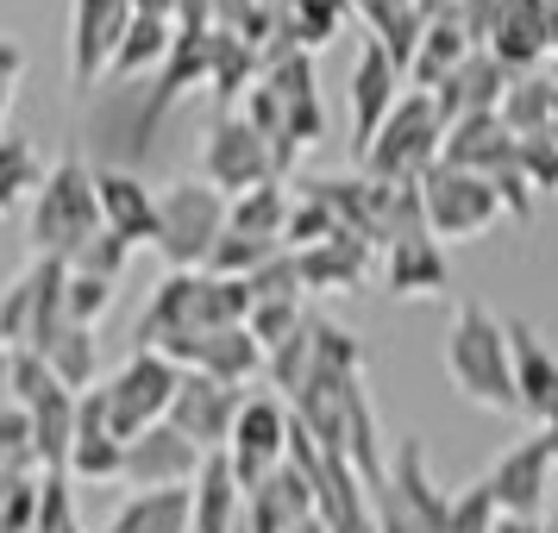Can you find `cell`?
<instances>
[{
	"label": "cell",
	"mask_w": 558,
	"mask_h": 533,
	"mask_svg": "<svg viewBox=\"0 0 558 533\" xmlns=\"http://www.w3.org/2000/svg\"><path fill=\"white\" fill-rule=\"evenodd\" d=\"M252 320V282L239 277H214V270H170L151 289V302L138 314V352H163L177 358L182 346H195L202 332L220 327H245Z\"/></svg>",
	"instance_id": "1"
},
{
	"label": "cell",
	"mask_w": 558,
	"mask_h": 533,
	"mask_svg": "<svg viewBox=\"0 0 558 533\" xmlns=\"http://www.w3.org/2000/svg\"><path fill=\"white\" fill-rule=\"evenodd\" d=\"M239 113L277 145V163H282V177H289L295 157H302L307 145L320 138V126H327V113H320V82H314V51H295V45L264 51V76H257V88L245 95Z\"/></svg>",
	"instance_id": "2"
},
{
	"label": "cell",
	"mask_w": 558,
	"mask_h": 533,
	"mask_svg": "<svg viewBox=\"0 0 558 533\" xmlns=\"http://www.w3.org/2000/svg\"><path fill=\"white\" fill-rule=\"evenodd\" d=\"M439 364L452 389L483 414H521V389H514V346H508V320H496L483 302H458Z\"/></svg>",
	"instance_id": "3"
},
{
	"label": "cell",
	"mask_w": 558,
	"mask_h": 533,
	"mask_svg": "<svg viewBox=\"0 0 558 533\" xmlns=\"http://www.w3.org/2000/svg\"><path fill=\"white\" fill-rule=\"evenodd\" d=\"M101 232H107V220H101V195H95V163L82 152H63L45 170L38 195H32V220H26L32 257L76 264Z\"/></svg>",
	"instance_id": "4"
},
{
	"label": "cell",
	"mask_w": 558,
	"mask_h": 533,
	"mask_svg": "<svg viewBox=\"0 0 558 533\" xmlns=\"http://www.w3.org/2000/svg\"><path fill=\"white\" fill-rule=\"evenodd\" d=\"M232 227V202L207 177H177L157 189V245L163 270H207Z\"/></svg>",
	"instance_id": "5"
},
{
	"label": "cell",
	"mask_w": 558,
	"mask_h": 533,
	"mask_svg": "<svg viewBox=\"0 0 558 533\" xmlns=\"http://www.w3.org/2000/svg\"><path fill=\"white\" fill-rule=\"evenodd\" d=\"M446 157V120H439V101L427 88H408L402 107L383 120V132L357 152V170L364 177L389 182V189H421V182L439 170Z\"/></svg>",
	"instance_id": "6"
},
{
	"label": "cell",
	"mask_w": 558,
	"mask_h": 533,
	"mask_svg": "<svg viewBox=\"0 0 558 533\" xmlns=\"http://www.w3.org/2000/svg\"><path fill=\"white\" fill-rule=\"evenodd\" d=\"M107 402V421H113V433L120 439H138V433H151L170 421V408H177V389H182V364L163 352H138L132 346V358L113 371L107 383H95Z\"/></svg>",
	"instance_id": "7"
},
{
	"label": "cell",
	"mask_w": 558,
	"mask_h": 533,
	"mask_svg": "<svg viewBox=\"0 0 558 533\" xmlns=\"http://www.w3.org/2000/svg\"><path fill=\"white\" fill-rule=\"evenodd\" d=\"M202 177L227 195V202H245L270 182H289L277 163V145L245 120V113H214L207 126V145H202Z\"/></svg>",
	"instance_id": "8"
},
{
	"label": "cell",
	"mask_w": 558,
	"mask_h": 533,
	"mask_svg": "<svg viewBox=\"0 0 558 533\" xmlns=\"http://www.w3.org/2000/svg\"><path fill=\"white\" fill-rule=\"evenodd\" d=\"M70 314V264L32 257L20 277L0 289V346L7 352H38L45 332Z\"/></svg>",
	"instance_id": "9"
},
{
	"label": "cell",
	"mask_w": 558,
	"mask_h": 533,
	"mask_svg": "<svg viewBox=\"0 0 558 533\" xmlns=\"http://www.w3.org/2000/svg\"><path fill=\"white\" fill-rule=\"evenodd\" d=\"M421 202H427L433 239H446V245L483 239L496 220H508V207H502V195H496V182L471 177V170H452V163H439V170L421 182Z\"/></svg>",
	"instance_id": "10"
},
{
	"label": "cell",
	"mask_w": 558,
	"mask_h": 533,
	"mask_svg": "<svg viewBox=\"0 0 558 533\" xmlns=\"http://www.w3.org/2000/svg\"><path fill=\"white\" fill-rule=\"evenodd\" d=\"M289 433H295V408L282 402V396H245V414H239L232 446H227V464L245 496L289 464Z\"/></svg>",
	"instance_id": "11"
},
{
	"label": "cell",
	"mask_w": 558,
	"mask_h": 533,
	"mask_svg": "<svg viewBox=\"0 0 558 533\" xmlns=\"http://www.w3.org/2000/svg\"><path fill=\"white\" fill-rule=\"evenodd\" d=\"M138 7L132 0H70V82L76 95H95L126 45Z\"/></svg>",
	"instance_id": "12"
},
{
	"label": "cell",
	"mask_w": 558,
	"mask_h": 533,
	"mask_svg": "<svg viewBox=\"0 0 558 533\" xmlns=\"http://www.w3.org/2000/svg\"><path fill=\"white\" fill-rule=\"evenodd\" d=\"M483 483H489V496H496V508L502 514H521V521H539V508H546V489H558V458H553V439L533 427L521 446H508L489 471H483Z\"/></svg>",
	"instance_id": "13"
},
{
	"label": "cell",
	"mask_w": 558,
	"mask_h": 533,
	"mask_svg": "<svg viewBox=\"0 0 558 533\" xmlns=\"http://www.w3.org/2000/svg\"><path fill=\"white\" fill-rule=\"evenodd\" d=\"M207 471V452L177 433L170 421L151 433H138L126 446V489L132 496H157V489H195V477Z\"/></svg>",
	"instance_id": "14"
},
{
	"label": "cell",
	"mask_w": 558,
	"mask_h": 533,
	"mask_svg": "<svg viewBox=\"0 0 558 533\" xmlns=\"http://www.w3.org/2000/svg\"><path fill=\"white\" fill-rule=\"evenodd\" d=\"M245 414V389H227V383L202 377V371H182V389H177V408H170V427L189 433L207 458L232 446V427Z\"/></svg>",
	"instance_id": "15"
},
{
	"label": "cell",
	"mask_w": 558,
	"mask_h": 533,
	"mask_svg": "<svg viewBox=\"0 0 558 533\" xmlns=\"http://www.w3.org/2000/svg\"><path fill=\"white\" fill-rule=\"evenodd\" d=\"M408 95V76H402V63L383 51L377 38H364L357 45V63H352V82H345V101H352V138H357V152L371 145L383 132V120L402 107Z\"/></svg>",
	"instance_id": "16"
},
{
	"label": "cell",
	"mask_w": 558,
	"mask_h": 533,
	"mask_svg": "<svg viewBox=\"0 0 558 533\" xmlns=\"http://www.w3.org/2000/svg\"><path fill=\"white\" fill-rule=\"evenodd\" d=\"M483 51L496 57L502 70H514V76L546 70L553 63V13H546V0H496Z\"/></svg>",
	"instance_id": "17"
},
{
	"label": "cell",
	"mask_w": 558,
	"mask_h": 533,
	"mask_svg": "<svg viewBox=\"0 0 558 533\" xmlns=\"http://www.w3.org/2000/svg\"><path fill=\"white\" fill-rule=\"evenodd\" d=\"M377 282H383V295H396V302H427V295H446V289H452L446 245H439L433 232H414V239L383 245Z\"/></svg>",
	"instance_id": "18"
},
{
	"label": "cell",
	"mask_w": 558,
	"mask_h": 533,
	"mask_svg": "<svg viewBox=\"0 0 558 533\" xmlns=\"http://www.w3.org/2000/svg\"><path fill=\"white\" fill-rule=\"evenodd\" d=\"M295 264H302V289L307 295H352V289H364V282L377 277L383 252L377 245H364V239H352V232H332L327 245L295 252Z\"/></svg>",
	"instance_id": "19"
},
{
	"label": "cell",
	"mask_w": 558,
	"mask_h": 533,
	"mask_svg": "<svg viewBox=\"0 0 558 533\" xmlns=\"http://www.w3.org/2000/svg\"><path fill=\"white\" fill-rule=\"evenodd\" d=\"M70 483H126V439L107 421L101 389L82 396V421H76V446H70Z\"/></svg>",
	"instance_id": "20"
},
{
	"label": "cell",
	"mask_w": 558,
	"mask_h": 533,
	"mask_svg": "<svg viewBox=\"0 0 558 533\" xmlns=\"http://www.w3.org/2000/svg\"><path fill=\"white\" fill-rule=\"evenodd\" d=\"M182 371H202V377L227 383V389H245L252 377L270 371V352L252 339V327H220V332H202L195 346H182L177 352Z\"/></svg>",
	"instance_id": "21"
},
{
	"label": "cell",
	"mask_w": 558,
	"mask_h": 533,
	"mask_svg": "<svg viewBox=\"0 0 558 533\" xmlns=\"http://www.w3.org/2000/svg\"><path fill=\"white\" fill-rule=\"evenodd\" d=\"M95 195H101V220L113 239H126L132 252L157 245V189H145L138 170H95Z\"/></svg>",
	"instance_id": "22"
},
{
	"label": "cell",
	"mask_w": 558,
	"mask_h": 533,
	"mask_svg": "<svg viewBox=\"0 0 558 533\" xmlns=\"http://www.w3.org/2000/svg\"><path fill=\"white\" fill-rule=\"evenodd\" d=\"M508 346H514V389H521V414H533L539 427L558 414V352L527 327L508 320Z\"/></svg>",
	"instance_id": "23"
},
{
	"label": "cell",
	"mask_w": 558,
	"mask_h": 533,
	"mask_svg": "<svg viewBox=\"0 0 558 533\" xmlns=\"http://www.w3.org/2000/svg\"><path fill=\"white\" fill-rule=\"evenodd\" d=\"M508 82H514V70H502L489 51H477L464 70H458L446 88H433V101H439V120H446V132L458 126V120H477V113H496L508 95Z\"/></svg>",
	"instance_id": "24"
},
{
	"label": "cell",
	"mask_w": 558,
	"mask_h": 533,
	"mask_svg": "<svg viewBox=\"0 0 558 533\" xmlns=\"http://www.w3.org/2000/svg\"><path fill=\"white\" fill-rule=\"evenodd\" d=\"M477 51H483V45L458 26L452 13H446V20H427L421 51H414V70H408V88H427V95H433V88H446V82H452Z\"/></svg>",
	"instance_id": "25"
},
{
	"label": "cell",
	"mask_w": 558,
	"mask_h": 533,
	"mask_svg": "<svg viewBox=\"0 0 558 533\" xmlns=\"http://www.w3.org/2000/svg\"><path fill=\"white\" fill-rule=\"evenodd\" d=\"M352 13L371 26V38L402 63V76H408L414 51H421V32H427V7L421 0H352Z\"/></svg>",
	"instance_id": "26"
},
{
	"label": "cell",
	"mask_w": 558,
	"mask_h": 533,
	"mask_svg": "<svg viewBox=\"0 0 558 533\" xmlns=\"http://www.w3.org/2000/svg\"><path fill=\"white\" fill-rule=\"evenodd\" d=\"M195 533H239L245 528V489H239V477H232L227 452L207 458V471L195 477Z\"/></svg>",
	"instance_id": "27"
},
{
	"label": "cell",
	"mask_w": 558,
	"mask_h": 533,
	"mask_svg": "<svg viewBox=\"0 0 558 533\" xmlns=\"http://www.w3.org/2000/svg\"><path fill=\"white\" fill-rule=\"evenodd\" d=\"M257 76H264V51H257L252 38H239V32H214V76H207V88H214L220 113H239L245 95L257 88Z\"/></svg>",
	"instance_id": "28"
},
{
	"label": "cell",
	"mask_w": 558,
	"mask_h": 533,
	"mask_svg": "<svg viewBox=\"0 0 558 533\" xmlns=\"http://www.w3.org/2000/svg\"><path fill=\"white\" fill-rule=\"evenodd\" d=\"M170 51H177V20H145L138 13L126 32V45H120V57H113V70H107V82H151L170 63Z\"/></svg>",
	"instance_id": "29"
},
{
	"label": "cell",
	"mask_w": 558,
	"mask_h": 533,
	"mask_svg": "<svg viewBox=\"0 0 558 533\" xmlns=\"http://www.w3.org/2000/svg\"><path fill=\"white\" fill-rule=\"evenodd\" d=\"M107 533H195V496L189 489L126 496V508L107 521Z\"/></svg>",
	"instance_id": "30"
},
{
	"label": "cell",
	"mask_w": 558,
	"mask_h": 533,
	"mask_svg": "<svg viewBox=\"0 0 558 533\" xmlns=\"http://www.w3.org/2000/svg\"><path fill=\"white\" fill-rule=\"evenodd\" d=\"M38 358H45L57 377L76 389V396H88V389H95V327H82V320H70V314H63V320L45 332Z\"/></svg>",
	"instance_id": "31"
},
{
	"label": "cell",
	"mask_w": 558,
	"mask_h": 533,
	"mask_svg": "<svg viewBox=\"0 0 558 533\" xmlns=\"http://www.w3.org/2000/svg\"><path fill=\"white\" fill-rule=\"evenodd\" d=\"M553 107H558V88L546 70H533V76H514L502 95V126L514 132V138H533V132H553Z\"/></svg>",
	"instance_id": "32"
},
{
	"label": "cell",
	"mask_w": 558,
	"mask_h": 533,
	"mask_svg": "<svg viewBox=\"0 0 558 533\" xmlns=\"http://www.w3.org/2000/svg\"><path fill=\"white\" fill-rule=\"evenodd\" d=\"M289 207H295V189H289V182H270V189H257L245 202H232V232L289 245Z\"/></svg>",
	"instance_id": "33"
},
{
	"label": "cell",
	"mask_w": 558,
	"mask_h": 533,
	"mask_svg": "<svg viewBox=\"0 0 558 533\" xmlns=\"http://www.w3.org/2000/svg\"><path fill=\"white\" fill-rule=\"evenodd\" d=\"M38 182H45L38 145H32L26 132H0V220H7L20 202H32Z\"/></svg>",
	"instance_id": "34"
},
{
	"label": "cell",
	"mask_w": 558,
	"mask_h": 533,
	"mask_svg": "<svg viewBox=\"0 0 558 533\" xmlns=\"http://www.w3.org/2000/svg\"><path fill=\"white\" fill-rule=\"evenodd\" d=\"M38 439H32V414L26 408H7L0 414V483H20V477H38Z\"/></svg>",
	"instance_id": "35"
},
{
	"label": "cell",
	"mask_w": 558,
	"mask_h": 533,
	"mask_svg": "<svg viewBox=\"0 0 558 533\" xmlns=\"http://www.w3.org/2000/svg\"><path fill=\"white\" fill-rule=\"evenodd\" d=\"M314 364H320V352H314V320H307L289 346H277V352H270V371H264V377L282 389V402H295L307 383H314Z\"/></svg>",
	"instance_id": "36"
},
{
	"label": "cell",
	"mask_w": 558,
	"mask_h": 533,
	"mask_svg": "<svg viewBox=\"0 0 558 533\" xmlns=\"http://www.w3.org/2000/svg\"><path fill=\"white\" fill-rule=\"evenodd\" d=\"M307 320H314V314L302 307V295H282V302H252V320H245V327H252V339L264 352H277V346H289Z\"/></svg>",
	"instance_id": "37"
},
{
	"label": "cell",
	"mask_w": 558,
	"mask_h": 533,
	"mask_svg": "<svg viewBox=\"0 0 558 533\" xmlns=\"http://www.w3.org/2000/svg\"><path fill=\"white\" fill-rule=\"evenodd\" d=\"M521 170H527L533 195H558V138H553V132L521 138Z\"/></svg>",
	"instance_id": "38"
},
{
	"label": "cell",
	"mask_w": 558,
	"mask_h": 533,
	"mask_svg": "<svg viewBox=\"0 0 558 533\" xmlns=\"http://www.w3.org/2000/svg\"><path fill=\"white\" fill-rule=\"evenodd\" d=\"M107 307H113V282L70 270V320H82V327H101Z\"/></svg>",
	"instance_id": "39"
},
{
	"label": "cell",
	"mask_w": 558,
	"mask_h": 533,
	"mask_svg": "<svg viewBox=\"0 0 558 533\" xmlns=\"http://www.w3.org/2000/svg\"><path fill=\"white\" fill-rule=\"evenodd\" d=\"M126 257H132V245L126 239H113V232H101L88 252L70 264V270H82V277H101V282H120V270H126Z\"/></svg>",
	"instance_id": "40"
},
{
	"label": "cell",
	"mask_w": 558,
	"mask_h": 533,
	"mask_svg": "<svg viewBox=\"0 0 558 533\" xmlns=\"http://www.w3.org/2000/svg\"><path fill=\"white\" fill-rule=\"evenodd\" d=\"M177 32H220L214 26V0H177Z\"/></svg>",
	"instance_id": "41"
},
{
	"label": "cell",
	"mask_w": 558,
	"mask_h": 533,
	"mask_svg": "<svg viewBox=\"0 0 558 533\" xmlns=\"http://www.w3.org/2000/svg\"><path fill=\"white\" fill-rule=\"evenodd\" d=\"M20 76H26V45L0 32V82H20Z\"/></svg>",
	"instance_id": "42"
},
{
	"label": "cell",
	"mask_w": 558,
	"mask_h": 533,
	"mask_svg": "<svg viewBox=\"0 0 558 533\" xmlns=\"http://www.w3.org/2000/svg\"><path fill=\"white\" fill-rule=\"evenodd\" d=\"M13 408V352H0V414Z\"/></svg>",
	"instance_id": "43"
},
{
	"label": "cell",
	"mask_w": 558,
	"mask_h": 533,
	"mask_svg": "<svg viewBox=\"0 0 558 533\" xmlns=\"http://www.w3.org/2000/svg\"><path fill=\"white\" fill-rule=\"evenodd\" d=\"M496 533H553V528H546V521H521V514H502V521H496Z\"/></svg>",
	"instance_id": "44"
},
{
	"label": "cell",
	"mask_w": 558,
	"mask_h": 533,
	"mask_svg": "<svg viewBox=\"0 0 558 533\" xmlns=\"http://www.w3.org/2000/svg\"><path fill=\"white\" fill-rule=\"evenodd\" d=\"M145 20H177V0H132Z\"/></svg>",
	"instance_id": "45"
},
{
	"label": "cell",
	"mask_w": 558,
	"mask_h": 533,
	"mask_svg": "<svg viewBox=\"0 0 558 533\" xmlns=\"http://www.w3.org/2000/svg\"><path fill=\"white\" fill-rule=\"evenodd\" d=\"M289 533H332V528H327V521H320V514H307V521H295V528H289Z\"/></svg>",
	"instance_id": "46"
},
{
	"label": "cell",
	"mask_w": 558,
	"mask_h": 533,
	"mask_svg": "<svg viewBox=\"0 0 558 533\" xmlns=\"http://www.w3.org/2000/svg\"><path fill=\"white\" fill-rule=\"evenodd\" d=\"M7 113H13V82H0V126H7Z\"/></svg>",
	"instance_id": "47"
},
{
	"label": "cell",
	"mask_w": 558,
	"mask_h": 533,
	"mask_svg": "<svg viewBox=\"0 0 558 533\" xmlns=\"http://www.w3.org/2000/svg\"><path fill=\"white\" fill-rule=\"evenodd\" d=\"M539 433H546V439H553V458H558V414H553V421H546V427H539Z\"/></svg>",
	"instance_id": "48"
},
{
	"label": "cell",
	"mask_w": 558,
	"mask_h": 533,
	"mask_svg": "<svg viewBox=\"0 0 558 533\" xmlns=\"http://www.w3.org/2000/svg\"><path fill=\"white\" fill-rule=\"evenodd\" d=\"M553 138H558V107H553Z\"/></svg>",
	"instance_id": "49"
},
{
	"label": "cell",
	"mask_w": 558,
	"mask_h": 533,
	"mask_svg": "<svg viewBox=\"0 0 558 533\" xmlns=\"http://www.w3.org/2000/svg\"><path fill=\"white\" fill-rule=\"evenodd\" d=\"M0 352H7V346H0Z\"/></svg>",
	"instance_id": "50"
},
{
	"label": "cell",
	"mask_w": 558,
	"mask_h": 533,
	"mask_svg": "<svg viewBox=\"0 0 558 533\" xmlns=\"http://www.w3.org/2000/svg\"><path fill=\"white\" fill-rule=\"evenodd\" d=\"M277 7H282V0H277Z\"/></svg>",
	"instance_id": "51"
}]
</instances>
